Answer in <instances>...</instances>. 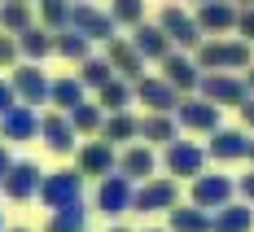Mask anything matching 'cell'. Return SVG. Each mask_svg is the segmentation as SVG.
<instances>
[{
	"mask_svg": "<svg viewBox=\"0 0 254 232\" xmlns=\"http://www.w3.org/2000/svg\"><path fill=\"white\" fill-rule=\"evenodd\" d=\"M171 232H215V219L202 206H176L171 210Z\"/></svg>",
	"mask_w": 254,
	"mask_h": 232,
	"instance_id": "23",
	"label": "cell"
},
{
	"mask_svg": "<svg viewBox=\"0 0 254 232\" xmlns=\"http://www.w3.org/2000/svg\"><path fill=\"white\" fill-rule=\"evenodd\" d=\"M0 232H4V219H0Z\"/></svg>",
	"mask_w": 254,
	"mask_h": 232,
	"instance_id": "45",
	"label": "cell"
},
{
	"mask_svg": "<svg viewBox=\"0 0 254 232\" xmlns=\"http://www.w3.org/2000/svg\"><path fill=\"white\" fill-rule=\"evenodd\" d=\"M9 83H13V92H18V101H26L31 110L49 101V88H53L40 66H22V70H13V79H9Z\"/></svg>",
	"mask_w": 254,
	"mask_h": 232,
	"instance_id": "7",
	"label": "cell"
},
{
	"mask_svg": "<svg viewBox=\"0 0 254 232\" xmlns=\"http://www.w3.org/2000/svg\"><path fill=\"white\" fill-rule=\"evenodd\" d=\"M241 193L254 202V171H250V175H241Z\"/></svg>",
	"mask_w": 254,
	"mask_h": 232,
	"instance_id": "42",
	"label": "cell"
},
{
	"mask_svg": "<svg viewBox=\"0 0 254 232\" xmlns=\"http://www.w3.org/2000/svg\"><path fill=\"white\" fill-rule=\"evenodd\" d=\"M250 158H254V145H250Z\"/></svg>",
	"mask_w": 254,
	"mask_h": 232,
	"instance_id": "48",
	"label": "cell"
},
{
	"mask_svg": "<svg viewBox=\"0 0 254 232\" xmlns=\"http://www.w3.org/2000/svg\"><path fill=\"white\" fill-rule=\"evenodd\" d=\"M246 83H250V97H254V66H250V79H246Z\"/></svg>",
	"mask_w": 254,
	"mask_h": 232,
	"instance_id": "43",
	"label": "cell"
},
{
	"mask_svg": "<svg viewBox=\"0 0 254 232\" xmlns=\"http://www.w3.org/2000/svg\"><path fill=\"white\" fill-rule=\"evenodd\" d=\"M79 171H83V175H110V171H114V145H110V140H92V145H83V154H79Z\"/></svg>",
	"mask_w": 254,
	"mask_h": 232,
	"instance_id": "17",
	"label": "cell"
},
{
	"mask_svg": "<svg viewBox=\"0 0 254 232\" xmlns=\"http://www.w3.org/2000/svg\"><path fill=\"white\" fill-rule=\"evenodd\" d=\"M197 4H206V0H197Z\"/></svg>",
	"mask_w": 254,
	"mask_h": 232,
	"instance_id": "50",
	"label": "cell"
},
{
	"mask_svg": "<svg viewBox=\"0 0 254 232\" xmlns=\"http://www.w3.org/2000/svg\"><path fill=\"white\" fill-rule=\"evenodd\" d=\"M40 184H44V175H40L35 162H13L9 175H4V193H9L13 202H26V197L40 193Z\"/></svg>",
	"mask_w": 254,
	"mask_h": 232,
	"instance_id": "10",
	"label": "cell"
},
{
	"mask_svg": "<svg viewBox=\"0 0 254 232\" xmlns=\"http://www.w3.org/2000/svg\"><path fill=\"white\" fill-rule=\"evenodd\" d=\"M40 136H44V145H49L53 154H70L79 131L70 123V114H49V118H40Z\"/></svg>",
	"mask_w": 254,
	"mask_h": 232,
	"instance_id": "11",
	"label": "cell"
},
{
	"mask_svg": "<svg viewBox=\"0 0 254 232\" xmlns=\"http://www.w3.org/2000/svg\"><path fill=\"white\" fill-rule=\"evenodd\" d=\"M197 88H202L206 101H215V105H246L250 101V83L232 79V75H206Z\"/></svg>",
	"mask_w": 254,
	"mask_h": 232,
	"instance_id": "4",
	"label": "cell"
},
{
	"mask_svg": "<svg viewBox=\"0 0 254 232\" xmlns=\"http://www.w3.org/2000/svg\"><path fill=\"white\" fill-rule=\"evenodd\" d=\"M114 232H127V228H114Z\"/></svg>",
	"mask_w": 254,
	"mask_h": 232,
	"instance_id": "49",
	"label": "cell"
},
{
	"mask_svg": "<svg viewBox=\"0 0 254 232\" xmlns=\"http://www.w3.org/2000/svg\"><path fill=\"white\" fill-rule=\"evenodd\" d=\"M149 232H162V228H149Z\"/></svg>",
	"mask_w": 254,
	"mask_h": 232,
	"instance_id": "46",
	"label": "cell"
},
{
	"mask_svg": "<svg viewBox=\"0 0 254 232\" xmlns=\"http://www.w3.org/2000/svg\"><path fill=\"white\" fill-rule=\"evenodd\" d=\"M119 175H127V180H149L153 175V154L145 145H131V149L119 158Z\"/></svg>",
	"mask_w": 254,
	"mask_h": 232,
	"instance_id": "22",
	"label": "cell"
},
{
	"mask_svg": "<svg viewBox=\"0 0 254 232\" xmlns=\"http://www.w3.org/2000/svg\"><path fill=\"white\" fill-rule=\"evenodd\" d=\"M197 66H206V70H250V44L246 40H210L197 53Z\"/></svg>",
	"mask_w": 254,
	"mask_h": 232,
	"instance_id": "1",
	"label": "cell"
},
{
	"mask_svg": "<svg viewBox=\"0 0 254 232\" xmlns=\"http://www.w3.org/2000/svg\"><path fill=\"white\" fill-rule=\"evenodd\" d=\"M197 26L202 31H232L237 26V9L228 0H206V4H197Z\"/></svg>",
	"mask_w": 254,
	"mask_h": 232,
	"instance_id": "20",
	"label": "cell"
},
{
	"mask_svg": "<svg viewBox=\"0 0 254 232\" xmlns=\"http://www.w3.org/2000/svg\"><path fill=\"white\" fill-rule=\"evenodd\" d=\"M70 123H75V131H97V127H105L101 123V110L97 105H79V110H70Z\"/></svg>",
	"mask_w": 254,
	"mask_h": 232,
	"instance_id": "35",
	"label": "cell"
},
{
	"mask_svg": "<svg viewBox=\"0 0 254 232\" xmlns=\"http://www.w3.org/2000/svg\"><path fill=\"white\" fill-rule=\"evenodd\" d=\"M131 44H136V53H140V57H158V61L171 53V40H167V31H162V26H149V22L136 26Z\"/></svg>",
	"mask_w": 254,
	"mask_h": 232,
	"instance_id": "21",
	"label": "cell"
},
{
	"mask_svg": "<svg viewBox=\"0 0 254 232\" xmlns=\"http://www.w3.org/2000/svg\"><path fill=\"white\" fill-rule=\"evenodd\" d=\"M131 202H136V188H131L127 175H105L97 184V206L105 215H123V210H131Z\"/></svg>",
	"mask_w": 254,
	"mask_h": 232,
	"instance_id": "5",
	"label": "cell"
},
{
	"mask_svg": "<svg viewBox=\"0 0 254 232\" xmlns=\"http://www.w3.org/2000/svg\"><path fill=\"white\" fill-rule=\"evenodd\" d=\"M127 101H131V92H127V83H119V79L101 88V105L110 114H127Z\"/></svg>",
	"mask_w": 254,
	"mask_h": 232,
	"instance_id": "34",
	"label": "cell"
},
{
	"mask_svg": "<svg viewBox=\"0 0 254 232\" xmlns=\"http://www.w3.org/2000/svg\"><path fill=\"white\" fill-rule=\"evenodd\" d=\"M18 49H22L31 61H40V57H49V53H53V40H49V31L31 26V31H22V35H18Z\"/></svg>",
	"mask_w": 254,
	"mask_h": 232,
	"instance_id": "31",
	"label": "cell"
},
{
	"mask_svg": "<svg viewBox=\"0 0 254 232\" xmlns=\"http://www.w3.org/2000/svg\"><path fill=\"white\" fill-rule=\"evenodd\" d=\"M250 136H246V131H232V127H219V131H210V149H206V154L210 158H224V162H228V158H250Z\"/></svg>",
	"mask_w": 254,
	"mask_h": 232,
	"instance_id": "14",
	"label": "cell"
},
{
	"mask_svg": "<svg viewBox=\"0 0 254 232\" xmlns=\"http://www.w3.org/2000/svg\"><path fill=\"white\" fill-rule=\"evenodd\" d=\"M40 9H44V26L49 31H66L70 18H75V4L70 0H40Z\"/></svg>",
	"mask_w": 254,
	"mask_h": 232,
	"instance_id": "28",
	"label": "cell"
},
{
	"mask_svg": "<svg viewBox=\"0 0 254 232\" xmlns=\"http://www.w3.org/2000/svg\"><path fill=\"white\" fill-rule=\"evenodd\" d=\"M210 219H215V232H250L254 228L250 206H224V210H215Z\"/></svg>",
	"mask_w": 254,
	"mask_h": 232,
	"instance_id": "24",
	"label": "cell"
},
{
	"mask_svg": "<svg viewBox=\"0 0 254 232\" xmlns=\"http://www.w3.org/2000/svg\"><path fill=\"white\" fill-rule=\"evenodd\" d=\"M70 26H75L79 35H88V40H114V18L110 13H101L97 4H75V18H70Z\"/></svg>",
	"mask_w": 254,
	"mask_h": 232,
	"instance_id": "9",
	"label": "cell"
},
{
	"mask_svg": "<svg viewBox=\"0 0 254 232\" xmlns=\"http://www.w3.org/2000/svg\"><path fill=\"white\" fill-rule=\"evenodd\" d=\"M140 13H145L140 0H114V9H110L114 22H136V26H140Z\"/></svg>",
	"mask_w": 254,
	"mask_h": 232,
	"instance_id": "36",
	"label": "cell"
},
{
	"mask_svg": "<svg viewBox=\"0 0 254 232\" xmlns=\"http://www.w3.org/2000/svg\"><path fill=\"white\" fill-rule=\"evenodd\" d=\"M105 61H110L119 75H127V79H136V83H140V66H145V57L136 53V44H127V40L114 35V40H110V57H105Z\"/></svg>",
	"mask_w": 254,
	"mask_h": 232,
	"instance_id": "18",
	"label": "cell"
},
{
	"mask_svg": "<svg viewBox=\"0 0 254 232\" xmlns=\"http://www.w3.org/2000/svg\"><path fill=\"white\" fill-rule=\"evenodd\" d=\"M49 97L62 105L66 114H70V110H79V105H83V79H57V83L49 88Z\"/></svg>",
	"mask_w": 254,
	"mask_h": 232,
	"instance_id": "25",
	"label": "cell"
},
{
	"mask_svg": "<svg viewBox=\"0 0 254 232\" xmlns=\"http://www.w3.org/2000/svg\"><path fill=\"white\" fill-rule=\"evenodd\" d=\"M241 118H246V127H254V97L241 105Z\"/></svg>",
	"mask_w": 254,
	"mask_h": 232,
	"instance_id": "41",
	"label": "cell"
},
{
	"mask_svg": "<svg viewBox=\"0 0 254 232\" xmlns=\"http://www.w3.org/2000/svg\"><path fill=\"white\" fill-rule=\"evenodd\" d=\"M9 167H13V162H9V154H4V145H0V188H4V175H9Z\"/></svg>",
	"mask_w": 254,
	"mask_h": 232,
	"instance_id": "40",
	"label": "cell"
},
{
	"mask_svg": "<svg viewBox=\"0 0 254 232\" xmlns=\"http://www.w3.org/2000/svg\"><path fill=\"white\" fill-rule=\"evenodd\" d=\"M180 123L193 131H219V105L215 101H180Z\"/></svg>",
	"mask_w": 254,
	"mask_h": 232,
	"instance_id": "15",
	"label": "cell"
},
{
	"mask_svg": "<svg viewBox=\"0 0 254 232\" xmlns=\"http://www.w3.org/2000/svg\"><path fill=\"white\" fill-rule=\"evenodd\" d=\"M88 44H92V40H88V35H79L75 26H70V31H62V35L53 40V49L62 53V57H75V61H88Z\"/></svg>",
	"mask_w": 254,
	"mask_h": 232,
	"instance_id": "30",
	"label": "cell"
},
{
	"mask_svg": "<svg viewBox=\"0 0 254 232\" xmlns=\"http://www.w3.org/2000/svg\"><path fill=\"white\" fill-rule=\"evenodd\" d=\"M140 136H145V140H158V145H171V140H176V123H171L167 114H149V118L140 123Z\"/></svg>",
	"mask_w": 254,
	"mask_h": 232,
	"instance_id": "32",
	"label": "cell"
},
{
	"mask_svg": "<svg viewBox=\"0 0 254 232\" xmlns=\"http://www.w3.org/2000/svg\"><path fill=\"white\" fill-rule=\"evenodd\" d=\"M18 57V40H9V35H0V66H9Z\"/></svg>",
	"mask_w": 254,
	"mask_h": 232,
	"instance_id": "39",
	"label": "cell"
},
{
	"mask_svg": "<svg viewBox=\"0 0 254 232\" xmlns=\"http://www.w3.org/2000/svg\"><path fill=\"white\" fill-rule=\"evenodd\" d=\"M241 4H254V0H241Z\"/></svg>",
	"mask_w": 254,
	"mask_h": 232,
	"instance_id": "44",
	"label": "cell"
},
{
	"mask_svg": "<svg viewBox=\"0 0 254 232\" xmlns=\"http://www.w3.org/2000/svg\"><path fill=\"white\" fill-rule=\"evenodd\" d=\"M136 97L149 105L153 114H171V110H180V92L167 83V79H140V83H136Z\"/></svg>",
	"mask_w": 254,
	"mask_h": 232,
	"instance_id": "12",
	"label": "cell"
},
{
	"mask_svg": "<svg viewBox=\"0 0 254 232\" xmlns=\"http://www.w3.org/2000/svg\"><path fill=\"white\" fill-rule=\"evenodd\" d=\"M162 79H167L176 92H189V88H197V83H202L197 61H189V57H180V53H167V57H162Z\"/></svg>",
	"mask_w": 254,
	"mask_h": 232,
	"instance_id": "13",
	"label": "cell"
},
{
	"mask_svg": "<svg viewBox=\"0 0 254 232\" xmlns=\"http://www.w3.org/2000/svg\"><path fill=\"white\" fill-rule=\"evenodd\" d=\"M83 219H88V210L75 202V206L53 210V219H49V228H44V232H83Z\"/></svg>",
	"mask_w": 254,
	"mask_h": 232,
	"instance_id": "27",
	"label": "cell"
},
{
	"mask_svg": "<svg viewBox=\"0 0 254 232\" xmlns=\"http://www.w3.org/2000/svg\"><path fill=\"white\" fill-rule=\"evenodd\" d=\"M0 131H4V140H26V136L40 131V118H35L31 105H13V110L0 118Z\"/></svg>",
	"mask_w": 254,
	"mask_h": 232,
	"instance_id": "19",
	"label": "cell"
},
{
	"mask_svg": "<svg viewBox=\"0 0 254 232\" xmlns=\"http://www.w3.org/2000/svg\"><path fill=\"white\" fill-rule=\"evenodd\" d=\"M0 26L4 31H31V9H26V0H4V9H0Z\"/></svg>",
	"mask_w": 254,
	"mask_h": 232,
	"instance_id": "29",
	"label": "cell"
},
{
	"mask_svg": "<svg viewBox=\"0 0 254 232\" xmlns=\"http://www.w3.org/2000/svg\"><path fill=\"white\" fill-rule=\"evenodd\" d=\"M13 105H18V92H13V83H4V79H0V118H4Z\"/></svg>",
	"mask_w": 254,
	"mask_h": 232,
	"instance_id": "37",
	"label": "cell"
},
{
	"mask_svg": "<svg viewBox=\"0 0 254 232\" xmlns=\"http://www.w3.org/2000/svg\"><path fill=\"white\" fill-rule=\"evenodd\" d=\"M13 232H26V228H13Z\"/></svg>",
	"mask_w": 254,
	"mask_h": 232,
	"instance_id": "47",
	"label": "cell"
},
{
	"mask_svg": "<svg viewBox=\"0 0 254 232\" xmlns=\"http://www.w3.org/2000/svg\"><path fill=\"white\" fill-rule=\"evenodd\" d=\"M79 79H83V88H105V83H114V66H110V61H97V57H88Z\"/></svg>",
	"mask_w": 254,
	"mask_h": 232,
	"instance_id": "33",
	"label": "cell"
},
{
	"mask_svg": "<svg viewBox=\"0 0 254 232\" xmlns=\"http://www.w3.org/2000/svg\"><path fill=\"white\" fill-rule=\"evenodd\" d=\"M237 31H241L246 40H254V9H241V13H237Z\"/></svg>",
	"mask_w": 254,
	"mask_h": 232,
	"instance_id": "38",
	"label": "cell"
},
{
	"mask_svg": "<svg viewBox=\"0 0 254 232\" xmlns=\"http://www.w3.org/2000/svg\"><path fill=\"white\" fill-rule=\"evenodd\" d=\"M162 31H167V40L171 44H180V49H193L197 40H202V26H197V18H189L184 9H176V4H167L162 9Z\"/></svg>",
	"mask_w": 254,
	"mask_h": 232,
	"instance_id": "6",
	"label": "cell"
},
{
	"mask_svg": "<svg viewBox=\"0 0 254 232\" xmlns=\"http://www.w3.org/2000/svg\"><path fill=\"white\" fill-rule=\"evenodd\" d=\"M131 206L140 210V215H145V210H176V184L171 180H149L140 193H136Z\"/></svg>",
	"mask_w": 254,
	"mask_h": 232,
	"instance_id": "16",
	"label": "cell"
},
{
	"mask_svg": "<svg viewBox=\"0 0 254 232\" xmlns=\"http://www.w3.org/2000/svg\"><path fill=\"white\" fill-rule=\"evenodd\" d=\"M232 193H237V184L228 175H197L193 180V206L224 210V206H232Z\"/></svg>",
	"mask_w": 254,
	"mask_h": 232,
	"instance_id": "3",
	"label": "cell"
},
{
	"mask_svg": "<svg viewBox=\"0 0 254 232\" xmlns=\"http://www.w3.org/2000/svg\"><path fill=\"white\" fill-rule=\"evenodd\" d=\"M79 193H83V171H57V175H44V184H40V197L49 210L75 206Z\"/></svg>",
	"mask_w": 254,
	"mask_h": 232,
	"instance_id": "2",
	"label": "cell"
},
{
	"mask_svg": "<svg viewBox=\"0 0 254 232\" xmlns=\"http://www.w3.org/2000/svg\"><path fill=\"white\" fill-rule=\"evenodd\" d=\"M101 136L110 140V145H123V140H131V136H140V123H136L131 114H110L105 127H101Z\"/></svg>",
	"mask_w": 254,
	"mask_h": 232,
	"instance_id": "26",
	"label": "cell"
},
{
	"mask_svg": "<svg viewBox=\"0 0 254 232\" xmlns=\"http://www.w3.org/2000/svg\"><path fill=\"white\" fill-rule=\"evenodd\" d=\"M206 167V149H197V145H189V140H171L167 145V171L171 175H202Z\"/></svg>",
	"mask_w": 254,
	"mask_h": 232,
	"instance_id": "8",
	"label": "cell"
}]
</instances>
